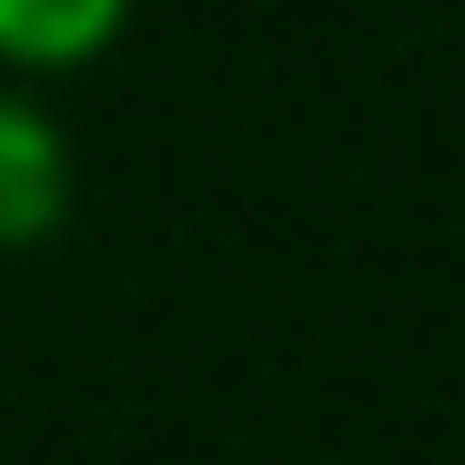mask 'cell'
Masks as SVG:
<instances>
[{"label":"cell","mask_w":465,"mask_h":465,"mask_svg":"<svg viewBox=\"0 0 465 465\" xmlns=\"http://www.w3.org/2000/svg\"><path fill=\"white\" fill-rule=\"evenodd\" d=\"M61 203H71V163H61L51 122L0 102V243H41L61 223Z\"/></svg>","instance_id":"cell-1"},{"label":"cell","mask_w":465,"mask_h":465,"mask_svg":"<svg viewBox=\"0 0 465 465\" xmlns=\"http://www.w3.org/2000/svg\"><path fill=\"white\" fill-rule=\"evenodd\" d=\"M112 31H122V0H0L11 61H92Z\"/></svg>","instance_id":"cell-2"}]
</instances>
